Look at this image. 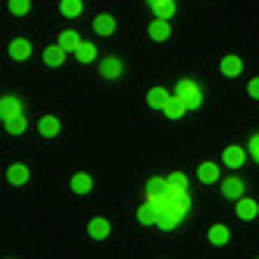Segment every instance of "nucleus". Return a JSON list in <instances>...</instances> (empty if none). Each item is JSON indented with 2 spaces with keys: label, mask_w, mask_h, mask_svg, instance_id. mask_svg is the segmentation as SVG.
Segmentation results:
<instances>
[{
  "label": "nucleus",
  "mask_w": 259,
  "mask_h": 259,
  "mask_svg": "<svg viewBox=\"0 0 259 259\" xmlns=\"http://www.w3.org/2000/svg\"><path fill=\"white\" fill-rule=\"evenodd\" d=\"M219 188H222V197L240 200V197L247 194V181H244V178H237V175H231V178H222V181H219Z\"/></svg>",
  "instance_id": "nucleus-5"
},
{
  "label": "nucleus",
  "mask_w": 259,
  "mask_h": 259,
  "mask_svg": "<svg viewBox=\"0 0 259 259\" xmlns=\"http://www.w3.org/2000/svg\"><path fill=\"white\" fill-rule=\"evenodd\" d=\"M0 116H4V125L13 122V119H19V116H25L22 100L16 94H4V97H0Z\"/></svg>",
  "instance_id": "nucleus-4"
},
{
  "label": "nucleus",
  "mask_w": 259,
  "mask_h": 259,
  "mask_svg": "<svg viewBox=\"0 0 259 259\" xmlns=\"http://www.w3.org/2000/svg\"><path fill=\"white\" fill-rule=\"evenodd\" d=\"M69 188H72V194H91L94 191V178H91L88 172H75L72 181H69Z\"/></svg>",
  "instance_id": "nucleus-15"
},
{
  "label": "nucleus",
  "mask_w": 259,
  "mask_h": 259,
  "mask_svg": "<svg viewBox=\"0 0 259 259\" xmlns=\"http://www.w3.org/2000/svg\"><path fill=\"white\" fill-rule=\"evenodd\" d=\"M97 66H100V78H103V81H109V84L119 81V78H122V72H125L122 57H103Z\"/></svg>",
  "instance_id": "nucleus-3"
},
{
  "label": "nucleus",
  "mask_w": 259,
  "mask_h": 259,
  "mask_svg": "<svg viewBox=\"0 0 259 259\" xmlns=\"http://www.w3.org/2000/svg\"><path fill=\"white\" fill-rule=\"evenodd\" d=\"M66 47L63 44H50L47 50H44V66H50V69H57V66H63L66 63Z\"/></svg>",
  "instance_id": "nucleus-14"
},
{
  "label": "nucleus",
  "mask_w": 259,
  "mask_h": 259,
  "mask_svg": "<svg viewBox=\"0 0 259 259\" xmlns=\"http://www.w3.org/2000/svg\"><path fill=\"white\" fill-rule=\"evenodd\" d=\"M247 150H250V156H253V159L259 162V135H253V138H250V144H247Z\"/></svg>",
  "instance_id": "nucleus-28"
},
{
  "label": "nucleus",
  "mask_w": 259,
  "mask_h": 259,
  "mask_svg": "<svg viewBox=\"0 0 259 259\" xmlns=\"http://www.w3.org/2000/svg\"><path fill=\"white\" fill-rule=\"evenodd\" d=\"M138 222H144V225H156V206L150 200H144L138 206Z\"/></svg>",
  "instance_id": "nucleus-23"
},
{
  "label": "nucleus",
  "mask_w": 259,
  "mask_h": 259,
  "mask_svg": "<svg viewBox=\"0 0 259 259\" xmlns=\"http://www.w3.org/2000/svg\"><path fill=\"white\" fill-rule=\"evenodd\" d=\"M175 94L188 103V109L203 106V88H200V81H194V78H181L178 88H175Z\"/></svg>",
  "instance_id": "nucleus-2"
},
{
  "label": "nucleus",
  "mask_w": 259,
  "mask_h": 259,
  "mask_svg": "<svg viewBox=\"0 0 259 259\" xmlns=\"http://www.w3.org/2000/svg\"><path fill=\"white\" fill-rule=\"evenodd\" d=\"M147 7H150L156 16H162V19H172V16L178 13V4H175V0H147Z\"/></svg>",
  "instance_id": "nucleus-17"
},
{
  "label": "nucleus",
  "mask_w": 259,
  "mask_h": 259,
  "mask_svg": "<svg viewBox=\"0 0 259 259\" xmlns=\"http://www.w3.org/2000/svg\"><path fill=\"white\" fill-rule=\"evenodd\" d=\"M94 31L100 34V38H109V34L116 31V16H109V13L94 16Z\"/></svg>",
  "instance_id": "nucleus-16"
},
{
  "label": "nucleus",
  "mask_w": 259,
  "mask_h": 259,
  "mask_svg": "<svg viewBox=\"0 0 259 259\" xmlns=\"http://www.w3.org/2000/svg\"><path fill=\"white\" fill-rule=\"evenodd\" d=\"M247 156H250L247 147H240V144H228V147H225V153H222V162H225L228 169H240V165L247 162Z\"/></svg>",
  "instance_id": "nucleus-6"
},
{
  "label": "nucleus",
  "mask_w": 259,
  "mask_h": 259,
  "mask_svg": "<svg viewBox=\"0 0 259 259\" xmlns=\"http://www.w3.org/2000/svg\"><path fill=\"white\" fill-rule=\"evenodd\" d=\"M247 94H250V97H256V100H259V78H253V81H250V84H247Z\"/></svg>",
  "instance_id": "nucleus-30"
},
{
  "label": "nucleus",
  "mask_w": 259,
  "mask_h": 259,
  "mask_svg": "<svg viewBox=\"0 0 259 259\" xmlns=\"http://www.w3.org/2000/svg\"><path fill=\"white\" fill-rule=\"evenodd\" d=\"M147 34H150V41H169L172 38V22L162 19V16H156V19L150 22V28H147Z\"/></svg>",
  "instance_id": "nucleus-9"
},
{
  "label": "nucleus",
  "mask_w": 259,
  "mask_h": 259,
  "mask_svg": "<svg viewBox=\"0 0 259 259\" xmlns=\"http://www.w3.org/2000/svg\"><path fill=\"white\" fill-rule=\"evenodd\" d=\"M234 212H237V219H244V222H250V219H256L259 215V203L253 200V197H240V200H234Z\"/></svg>",
  "instance_id": "nucleus-7"
},
{
  "label": "nucleus",
  "mask_w": 259,
  "mask_h": 259,
  "mask_svg": "<svg viewBox=\"0 0 259 259\" xmlns=\"http://www.w3.org/2000/svg\"><path fill=\"white\" fill-rule=\"evenodd\" d=\"M169 181H172V184H181V188H188V181H191V178L184 175V172H172V175H169Z\"/></svg>",
  "instance_id": "nucleus-29"
},
{
  "label": "nucleus",
  "mask_w": 259,
  "mask_h": 259,
  "mask_svg": "<svg viewBox=\"0 0 259 259\" xmlns=\"http://www.w3.org/2000/svg\"><path fill=\"white\" fill-rule=\"evenodd\" d=\"M162 113L169 116V119H181L184 113H188V103H184L178 94H172L169 100H165V106H162Z\"/></svg>",
  "instance_id": "nucleus-18"
},
{
  "label": "nucleus",
  "mask_w": 259,
  "mask_h": 259,
  "mask_svg": "<svg viewBox=\"0 0 259 259\" xmlns=\"http://www.w3.org/2000/svg\"><path fill=\"white\" fill-rule=\"evenodd\" d=\"M206 237H209V244H212V247H225L228 240H231V228L219 222V225H212V228H209V234H206Z\"/></svg>",
  "instance_id": "nucleus-20"
},
{
  "label": "nucleus",
  "mask_w": 259,
  "mask_h": 259,
  "mask_svg": "<svg viewBox=\"0 0 259 259\" xmlns=\"http://www.w3.org/2000/svg\"><path fill=\"white\" fill-rule=\"evenodd\" d=\"M28 178H31V169H28L25 162H10V165H7V181L16 184V188H19V184H25Z\"/></svg>",
  "instance_id": "nucleus-13"
},
{
  "label": "nucleus",
  "mask_w": 259,
  "mask_h": 259,
  "mask_svg": "<svg viewBox=\"0 0 259 259\" xmlns=\"http://www.w3.org/2000/svg\"><path fill=\"white\" fill-rule=\"evenodd\" d=\"M169 97H172V94H169L165 88H150V91H147V103H150L153 109H162Z\"/></svg>",
  "instance_id": "nucleus-22"
},
{
  "label": "nucleus",
  "mask_w": 259,
  "mask_h": 259,
  "mask_svg": "<svg viewBox=\"0 0 259 259\" xmlns=\"http://www.w3.org/2000/svg\"><path fill=\"white\" fill-rule=\"evenodd\" d=\"M219 69H222V75H225V78H237L240 72H244V60H240L237 53H225L222 63H219Z\"/></svg>",
  "instance_id": "nucleus-8"
},
{
  "label": "nucleus",
  "mask_w": 259,
  "mask_h": 259,
  "mask_svg": "<svg viewBox=\"0 0 259 259\" xmlns=\"http://www.w3.org/2000/svg\"><path fill=\"white\" fill-rule=\"evenodd\" d=\"M75 60H78V63H97V47L91 44V41H81V44L75 47Z\"/></svg>",
  "instance_id": "nucleus-21"
},
{
  "label": "nucleus",
  "mask_w": 259,
  "mask_h": 259,
  "mask_svg": "<svg viewBox=\"0 0 259 259\" xmlns=\"http://www.w3.org/2000/svg\"><path fill=\"white\" fill-rule=\"evenodd\" d=\"M60 119L57 116H44V119H38V135L41 138H57L60 135Z\"/></svg>",
  "instance_id": "nucleus-19"
},
{
  "label": "nucleus",
  "mask_w": 259,
  "mask_h": 259,
  "mask_svg": "<svg viewBox=\"0 0 259 259\" xmlns=\"http://www.w3.org/2000/svg\"><path fill=\"white\" fill-rule=\"evenodd\" d=\"M7 7L13 16H28L31 13V0H7Z\"/></svg>",
  "instance_id": "nucleus-26"
},
{
  "label": "nucleus",
  "mask_w": 259,
  "mask_h": 259,
  "mask_svg": "<svg viewBox=\"0 0 259 259\" xmlns=\"http://www.w3.org/2000/svg\"><path fill=\"white\" fill-rule=\"evenodd\" d=\"M88 234L91 237H94V240H106L109 234H113V222H109V219H91L88 222Z\"/></svg>",
  "instance_id": "nucleus-12"
},
{
  "label": "nucleus",
  "mask_w": 259,
  "mask_h": 259,
  "mask_svg": "<svg viewBox=\"0 0 259 259\" xmlns=\"http://www.w3.org/2000/svg\"><path fill=\"white\" fill-rule=\"evenodd\" d=\"M197 178L203 181V184H219L222 181V169H219V162H200L197 165Z\"/></svg>",
  "instance_id": "nucleus-11"
},
{
  "label": "nucleus",
  "mask_w": 259,
  "mask_h": 259,
  "mask_svg": "<svg viewBox=\"0 0 259 259\" xmlns=\"http://www.w3.org/2000/svg\"><path fill=\"white\" fill-rule=\"evenodd\" d=\"M7 53H10V60H28L31 57V41L28 38H13L10 44H7Z\"/></svg>",
  "instance_id": "nucleus-10"
},
{
  "label": "nucleus",
  "mask_w": 259,
  "mask_h": 259,
  "mask_svg": "<svg viewBox=\"0 0 259 259\" xmlns=\"http://www.w3.org/2000/svg\"><path fill=\"white\" fill-rule=\"evenodd\" d=\"M60 13L63 16H81L84 13V0H60Z\"/></svg>",
  "instance_id": "nucleus-25"
},
{
  "label": "nucleus",
  "mask_w": 259,
  "mask_h": 259,
  "mask_svg": "<svg viewBox=\"0 0 259 259\" xmlns=\"http://www.w3.org/2000/svg\"><path fill=\"white\" fill-rule=\"evenodd\" d=\"M25 128H28L25 116H19V119H13V122H7V132H10V135H22Z\"/></svg>",
  "instance_id": "nucleus-27"
},
{
  "label": "nucleus",
  "mask_w": 259,
  "mask_h": 259,
  "mask_svg": "<svg viewBox=\"0 0 259 259\" xmlns=\"http://www.w3.org/2000/svg\"><path fill=\"white\" fill-rule=\"evenodd\" d=\"M144 200H150L153 206H156V228L162 231H172L181 225V219L191 212V194L188 188H181V184H172L169 175L159 178L153 175L150 181H147V188H144Z\"/></svg>",
  "instance_id": "nucleus-1"
},
{
  "label": "nucleus",
  "mask_w": 259,
  "mask_h": 259,
  "mask_svg": "<svg viewBox=\"0 0 259 259\" xmlns=\"http://www.w3.org/2000/svg\"><path fill=\"white\" fill-rule=\"evenodd\" d=\"M57 44H63V47H66L69 53H75V47L81 44V38H78V31H72V28H66V31L60 34V41H57Z\"/></svg>",
  "instance_id": "nucleus-24"
}]
</instances>
